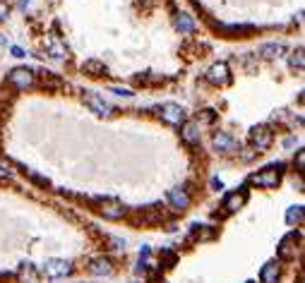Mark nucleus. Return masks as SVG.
<instances>
[{
  "mask_svg": "<svg viewBox=\"0 0 305 283\" xmlns=\"http://www.w3.org/2000/svg\"><path fill=\"white\" fill-rule=\"evenodd\" d=\"M135 271H137V274H144V271H147V259H139L137 267H135Z\"/></svg>",
  "mask_w": 305,
  "mask_h": 283,
  "instance_id": "obj_27",
  "label": "nucleus"
},
{
  "mask_svg": "<svg viewBox=\"0 0 305 283\" xmlns=\"http://www.w3.org/2000/svg\"><path fill=\"white\" fill-rule=\"evenodd\" d=\"M82 101H84V106L89 108V110H94L99 118H111L113 115V108L101 98L99 94H92V92H87V94H82Z\"/></svg>",
  "mask_w": 305,
  "mask_h": 283,
  "instance_id": "obj_2",
  "label": "nucleus"
},
{
  "mask_svg": "<svg viewBox=\"0 0 305 283\" xmlns=\"http://www.w3.org/2000/svg\"><path fill=\"white\" fill-rule=\"evenodd\" d=\"M29 2H31V0H19V10H24V7H27Z\"/></svg>",
  "mask_w": 305,
  "mask_h": 283,
  "instance_id": "obj_31",
  "label": "nucleus"
},
{
  "mask_svg": "<svg viewBox=\"0 0 305 283\" xmlns=\"http://www.w3.org/2000/svg\"><path fill=\"white\" fill-rule=\"evenodd\" d=\"M303 204H293L291 209L286 211V221H289V226H303Z\"/></svg>",
  "mask_w": 305,
  "mask_h": 283,
  "instance_id": "obj_17",
  "label": "nucleus"
},
{
  "mask_svg": "<svg viewBox=\"0 0 305 283\" xmlns=\"http://www.w3.org/2000/svg\"><path fill=\"white\" fill-rule=\"evenodd\" d=\"M248 283H252V281H248Z\"/></svg>",
  "mask_w": 305,
  "mask_h": 283,
  "instance_id": "obj_32",
  "label": "nucleus"
},
{
  "mask_svg": "<svg viewBox=\"0 0 305 283\" xmlns=\"http://www.w3.org/2000/svg\"><path fill=\"white\" fill-rule=\"evenodd\" d=\"M7 82H10L12 87H17V89H29V87L34 84V72L29 68H14L12 72H10Z\"/></svg>",
  "mask_w": 305,
  "mask_h": 283,
  "instance_id": "obj_6",
  "label": "nucleus"
},
{
  "mask_svg": "<svg viewBox=\"0 0 305 283\" xmlns=\"http://www.w3.org/2000/svg\"><path fill=\"white\" fill-rule=\"evenodd\" d=\"M168 204L176 209V211H185L190 206V194L185 188H173L168 192Z\"/></svg>",
  "mask_w": 305,
  "mask_h": 283,
  "instance_id": "obj_8",
  "label": "nucleus"
},
{
  "mask_svg": "<svg viewBox=\"0 0 305 283\" xmlns=\"http://www.w3.org/2000/svg\"><path fill=\"white\" fill-rule=\"evenodd\" d=\"M19 276H22V279H24V281H31V279H34V267H31V264H29V262H24V264H22V267H19Z\"/></svg>",
  "mask_w": 305,
  "mask_h": 283,
  "instance_id": "obj_22",
  "label": "nucleus"
},
{
  "mask_svg": "<svg viewBox=\"0 0 305 283\" xmlns=\"http://www.w3.org/2000/svg\"><path fill=\"white\" fill-rule=\"evenodd\" d=\"M293 144H296V137H286L284 139V147H293Z\"/></svg>",
  "mask_w": 305,
  "mask_h": 283,
  "instance_id": "obj_30",
  "label": "nucleus"
},
{
  "mask_svg": "<svg viewBox=\"0 0 305 283\" xmlns=\"http://www.w3.org/2000/svg\"><path fill=\"white\" fill-rule=\"evenodd\" d=\"M111 92L113 94H118V96H127V98L132 96V92H130V89H123V87H113Z\"/></svg>",
  "mask_w": 305,
  "mask_h": 283,
  "instance_id": "obj_25",
  "label": "nucleus"
},
{
  "mask_svg": "<svg viewBox=\"0 0 305 283\" xmlns=\"http://www.w3.org/2000/svg\"><path fill=\"white\" fill-rule=\"evenodd\" d=\"M159 115L168 125H183L185 122V108L178 106V103H164L159 108Z\"/></svg>",
  "mask_w": 305,
  "mask_h": 283,
  "instance_id": "obj_3",
  "label": "nucleus"
},
{
  "mask_svg": "<svg viewBox=\"0 0 305 283\" xmlns=\"http://www.w3.org/2000/svg\"><path fill=\"white\" fill-rule=\"evenodd\" d=\"M161 259L166 262L164 267H173V262H176V255H173V252H168V250H164V252H161Z\"/></svg>",
  "mask_w": 305,
  "mask_h": 283,
  "instance_id": "obj_23",
  "label": "nucleus"
},
{
  "mask_svg": "<svg viewBox=\"0 0 305 283\" xmlns=\"http://www.w3.org/2000/svg\"><path fill=\"white\" fill-rule=\"evenodd\" d=\"M289 65H291L293 70H303V65H305L303 48H298V51H293V53H291V58H289Z\"/></svg>",
  "mask_w": 305,
  "mask_h": 283,
  "instance_id": "obj_20",
  "label": "nucleus"
},
{
  "mask_svg": "<svg viewBox=\"0 0 305 283\" xmlns=\"http://www.w3.org/2000/svg\"><path fill=\"white\" fill-rule=\"evenodd\" d=\"M24 171H27V168H24ZM27 176L31 178V180H34L36 185H41V188H48V185H51V180H48V178L39 176V173H34V171H27Z\"/></svg>",
  "mask_w": 305,
  "mask_h": 283,
  "instance_id": "obj_21",
  "label": "nucleus"
},
{
  "mask_svg": "<svg viewBox=\"0 0 305 283\" xmlns=\"http://www.w3.org/2000/svg\"><path fill=\"white\" fill-rule=\"evenodd\" d=\"M10 53H12L14 58H24V55H27L24 51H22V48H19V46H12V51H10Z\"/></svg>",
  "mask_w": 305,
  "mask_h": 283,
  "instance_id": "obj_28",
  "label": "nucleus"
},
{
  "mask_svg": "<svg viewBox=\"0 0 305 283\" xmlns=\"http://www.w3.org/2000/svg\"><path fill=\"white\" fill-rule=\"evenodd\" d=\"M298 243H301V235L298 233H289L281 243H279L277 247V252L281 259H291L293 255H296V247H298Z\"/></svg>",
  "mask_w": 305,
  "mask_h": 283,
  "instance_id": "obj_9",
  "label": "nucleus"
},
{
  "mask_svg": "<svg viewBox=\"0 0 305 283\" xmlns=\"http://www.w3.org/2000/svg\"><path fill=\"white\" fill-rule=\"evenodd\" d=\"M286 51V46L284 43H264L257 48V55L260 58H267V60H274V58H281Z\"/></svg>",
  "mask_w": 305,
  "mask_h": 283,
  "instance_id": "obj_14",
  "label": "nucleus"
},
{
  "mask_svg": "<svg viewBox=\"0 0 305 283\" xmlns=\"http://www.w3.org/2000/svg\"><path fill=\"white\" fill-rule=\"evenodd\" d=\"M260 279H262V283H277L279 281V264L277 262H267L262 267Z\"/></svg>",
  "mask_w": 305,
  "mask_h": 283,
  "instance_id": "obj_16",
  "label": "nucleus"
},
{
  "mask_svg": "<svg viewBox=\"0 0 305 283\" xmlns=\"http://www.w3.org/2000/svg\"><path fill=\"white\" fill-rule=\"evenodd\" d=\"M43 274L48 279H63V276H70L72 274V264L65 262V259H48L43 264Z\"/></svg>",
  "mask_w": 305,
  "mask_h": 283,
  "instance_id": "obj_4",
  "label": "nucleus"
},
{
  "mask_svg": "<svg viewBox=\"0 0 305 283\" xmlns=\"http://www.w3.org/2000/svg\"><path fill=\"white\" fill-rule=\"evenodd\" d=\"M207 80L211 82V84H228V80H231L228 65H226V63H214V65L207 70Z\"/></svg>",
  "mask_w": 305,
  "mask_h": 283,
  "instance_id": "obj_10",
  "label": "nucleus"
},
{
  "mask_svg": "<svg viewBox=\"0 0 305 283\" xmlns=\"http://www.w3.org/2000/svg\"><path fill=\"white\" fill-rule=\"evenodd\" d=\"M211 144H214V149H216V151H221V154H231V151L240 149V144H238V142L228 135V132H214V137H211Z\"/></svg>",
  "mask_w": 305,
  "mask_h": 283,
  "instance_id": "obj_7",
  "label": "nucleus"
},
{
  "mask_svg": "<svg viewBox=\"0 0 305 283\" xmlns=\"http://www.w3.org/2000/svg\"><path fill=\"white\" fill-rule=\"evenodd\" d=\"M7 14H10V5H7V0H0V22H2Z\"/></svg>",
  "mask_w": 305,
  "mask_h": 283,
  "instance_id": "obj_24",
  "label": "nucleus"
},
{
  "mask_svg": "<svg viewBox=\"0 0 305 283\" xmlns=\"http://www.w3.org/2000/svg\"><path fill=\"white\" fill-rule=\"evenodd\" d=\"M296 166H298V171H303V168H305V151H303V149L298 151V159H296Z\"/></svg>",
  "mask_w": 305,
  "mask_h": 283,
  "instance_id": "obj_26",
  "label": "nucleus"
},
{
  "mask_svg": "<svg viewBox=\"0 0 305 283\" xmlns=\"http://www.w3.org/2000/svg\"><path fill=\"white\" fill-rule=\"evenodd\" d=\"M84 72L92 75V77H101V75L106 72V65L99 63V60H87V63H84Z\"/></svg>",
  "mask_w": 305,
  "mask_h": 283,
  "instance_id": "obj_19",
  "label": "nucleus"
},
{
  "mask_svg": "<svg viewBox=\"0 0 305 283\" xmlns=\"http://www.w3.org/2000/svg\"><path fill=\"white\" fill-rule=\"evenodd\" d=\"M281 171H284V163H272L260 173H252L248 178V183L257 185V188H277L279 180H281Z\"/></svg>",
  "mask_w": 305,
  "mask_h": 283,
  "instance_id": "obj_1",
  "label": "nucleus"
},
{
  "mask_svg": "<svg viewBox=\"0 0 305 283\" xmlns=\"http://www.w3.org/2000/svg\"><path fill=\"white\" fill-rule=\"evenodd\" d=\"M181 135H183V139H185L188 144H197V142H200V137H202L200 122H197V120H185V122H183Z\"/></svg>",
  "mask_w": 305,
  "mask_h": 283,
  "instance_id": "obj_11",
  "label": "nucleus"
},
{
  "mask_svg": "<svg viewBox=\"0 0 305 283\" xmlns=\"http://www.w3.org/2000/svg\"><path fill=\"white\" fill-rule=\"evenodd\" d=\"M101 214H103V218H123L125 216V206L120 202H108V204H103L101 206Z\"/></svg>",
  "mask_w": 305,
  "mask_h": 283,
  "instance_id": "obj_15",
  "label": "nucleus"
},
{
  "mask_svg": "<svg viewBox=\"0 0 305 283\" xmlns=\"http://www.w3.org/2000/svg\"><path fill=\"white\" fill-rule=\"evenodd\" d=\"M89 271H92L94 276H108V274H113L111 259H108V257H97V259H92Z\"/></svg>",
  "mask_w": 305,
  "mask_h": 283,
  "instance_id": "obj_13",
  "label": "nucleus"
},
{
  "mask_svg": "<svg viewBox=\"0 0 305 283\" xmlns=\"http://www.w3.org/2000/svg\"><path fill=\"white\" fill-rule=\"evenodd\" d=\"M250 142H252L255 151H264V149L272 144V130H269L267 125L252 127V130H250Z\"/></svg>",
  "mask_w": 305,
  "mask_h": 283,
  "instance_id": "obj_5",
  "label": "nucleus"
},
{
  "mask_svg": "<svg viewBox=\"0 0 305 283\" xmlns=\"http://www.w3.org/2000/svg\"><path fill=\"white\" fill-rule=\"evenodd\" d=\"M245 199H248V192L245 189H240V192H228L226 194V199H223V206H226V211H238L243 204H245Z\"/></svg>",
  "mask_w": 305,
  "mask_h": 283,
  "instance_id": "obj_12",
  "label": "nucleus"
},
{
  "mask_svg": "<svg viewBox=\"0 0 305 283\" xmlns=\"http://www.w3.org/2000/svg\"><path fill=\"white\" fill-rule=\"evenodd\" d=\"M209 185H211V189H216V192H219V189L223 188V183H221V180H216V178H214V180H211Z\"/></svg>",
  "mask_w": 305,
  "mask_h": 283,
  "instance_id": "obj_29",
  "label": "nucleus"
},
{
  "mask_svg": "<svg viewBox=\"0 0 305 283\" xmlns=\"http://www.w3.org/2000/svg\"><path fill=\"white\" fill-rule=\"evenodd\" d=\"M176 29L181 31V34H193L195 31V22L190 19V14H176Z\"/></svg>",
  "mask_w": 305,
  "mask_h": 283,
  "instance_id": "obj_18",
  "label": "nucleus"
}]
</instances>
